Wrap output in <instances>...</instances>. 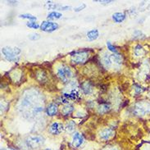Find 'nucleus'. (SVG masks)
<instances>
[{
	"mask_svg": "<svg viewBox=\"0 0 150 150\" xmlns=\"http://www.w3.org/2000/svg\"><path fill=\"white\" fill-rule=\"evenodd\" d=\"M110 58H111V60L112 62H115L116 64H119L121 65L122 63V57L118 54V53H114V54H112L110 55Z\"/></svg>",
	"mask_w": 150,
	"mask_h": 150,
	"instance_id": "15",
	"label": "nucleus"
},
{
	"mask_svg": "<svg viewBox=\"0 0 150 150\" xmlns=\"http://www.w3.org/2000/svg\"><path fill=\"white\" fill-rule=\"evenodd\" d=\"M26 142L28 148L30 147L31 149H35V148H39V146L44 144V139L39 135H33L27 138Z\"/></svg>",
	"mask_w": 150,
	"mask_h": 150,
	"instance_id": "5",
	"label": "nucleus"
},
{
	"mask_svg": "<svg viewBox=\"0 0 150 150\" xmlns=\"http://www.w3.org/2000/svg\"><path fill=\"white\" fill-rule=\"evenodd\" d=\"M103 63H104V65L105 67H107V68H108V67H110L112 64V62L111 58H110V55H106L104 57V58H103Z\"/></svg>",
	"mask_w": 150,
	"mask_h": 150,
	"instance_id": "18",
	"label": "nucleus"
},
{
	"mask_svg": "<svg viewBox=\"0 0 150 150\" xmlns=\"http://www.w3.org/2000/svg\"><path fill=\"white\" fill-rule=\"evenodd\" d=\"M57 75L62 81L67 82L72 77V72L69 66H62L58 69Z\"/></svg>",
	"mask_w": 150,
	"mask_h": 150,
	"instance_id": "4",
	"label": "nucleus"
},
{
	"mask_svg": "<svg viewBox=\"0 0 150 150\" xmlns=\"http://www.w3.org/2000/svg\"><path fill=\"white\" fill-rule=\"evenodd\" d=\"M2 53L3 54L4 58L8 61V62H17L20 59V53L21 50L19 48H8L5 47L2 48Z\"/></svg>",
	"mask_w": 150,
	"mask_h": 150,
	"instance_id": "2",
	"label": "nucleus"
},
{
	"mask_svg": "<svg viewBox=\"0 0 150 150\" xmlns=\"http://www.w3.org/2000/svg\"><path fill=\"white\" fill-rule=\"evenodd\" d=\"M114 131H112L110 128H106V129H104L103 131L100 132L99 134V137L100 139H102L103 140H109L110 139L114 136Z\"/></svg>",
	"mask_w": 150,
	"mask_h": 150,
	"instance_id": "10",
	"label": "nucleus"
},
{
	"mask_svg": "<svg viewBox=\"0 0 150 150\" xmlns=\"http://www.w3.org/2000/svg\"><path fill=\"white\" fill-rule=\"evenodd\" d=\"M89 58V53L85 51L76 52L74 55H72V62L75 64H84Z\"/></svg>",
	"mask_w": 150,
	"mask_h": 150,
	"instance_id": "6",
	"label": "nucleus"
},
{
	"mask_svg": "<svg viewBox=\"0 0 150 150\" xmlns=\"http://www.w3.org/2000/svg\"><path fill=\"white\" fill-rule=\"evenodd\" d=\"M39 95L35 94V90H31L28 91V94H26V95L23 97V98L20 101L19 108L21 109V112H26L27 114L28 109H30L29 113H28V118L30 117H35L36 114L39 113L40 112L43 111V107L38 104H35V101L38 99Z\"/></svg>",
	"mask_w": 150,
	"mask_h": 150,
	"instance_id": "1",
	"label": "nucleus"
},
{
	"mask_svg": "<svg viewBox=\"0 0 150 150\" xmlns=\"http://www.w3.org/2000/svg\"><path fill=\"white\" fill-rule=\"evenodd\" d=\"M125 19V15L122 13H116L112 15V20L116 23H121Z\"/></svg>",
	"mask_w": 150,
	"mask_h": 150,
	"instance_id": "13",
	"label": "nucleus"
},
{
	"mask_svg": "<svg viewBox=\"0 0 150 150\" xmlns=\"http://www.w3.org/2000/svg\"><path fill=\"white\" fill-rule=\"evenodd\" d=\"M107 47H108V50H109V51L113 52L114 53H117V49H116V47L113 45L110 41H108V42H107Z\"/></svg>",
	"mask_w": 150,
	"mask_h": 150,
	"instance_id": "24",
	"label": "nucleus"
},
{
	"mask_svg": "<svg viewBox=\"0 0 150 150\" xmlns=\"http://www.w3.org/2000/svg\"><path fill=\"white\" fill-rule=\"evenodd\" d=\"M74 111V107L71 104H66L62 109V115L64 116H67L69 114H71L72 112Z\"/></svg>",
	"mask_w": 150,
	"mask_h": 150,
	"instance_id": "17",
	"label": "nucleus"
},
{
	"mask_svg": "<svg viewBox=\"0 0 150 150\" xmlns=\"http://www.w3.org/2000/svg\"><path fill=\"white\" fill-rule=\"evenodd\" d=\"M85 7H86V5H85V3H82L81 5H80V6L76 7H75V9H74V11H75L76 13H79V12H80V11H82L83 9H85Z\"/></svg>",
	"mask_w": 150,
	"mask_h": 150,
	"instance_id": "26",
	"label": "nucleus"
},
{
	"mask_svg": "<svg viewBox=\"0 0 150 150\" xmlns=\"http://www.w3.org/2000/svg\"><path fill=\"white\" fill-rule=\"evenodd\" d=\"M75 126H76L75 122H74L73 121H69V122L67 123L66 129V131H72L74 129H75Z\"/></svg>",
	"mask_w": 150,
	"mask_h": 150,
	"instance_id": "23",
	"label": "nucleus"
},
{
	"mask_svg": "<svg viewBox=\"0 0 150 150\" xmlns=\"http://www.w3.org/2000/svg\"><path fill=\"white\" fill-rule=\"evenodd\" d=\"M58 28V25L55 22L51 21H43L42 24L40 25V30L45 32H52L56 31Z\"/></svg>",
	"mask_w": 150,
	"mask_h": 150,
	"instance_id": "7",
	"label": "nucleus"
},
{
	"mask_svg": "<svg viewBox=\"0 0 150 150\" xmlns=\"http://www.w3.org/2000/svg\"><path fill=\"white\" fill-rule=\"evenodd\" d=\"M84 141H85V138L81 134H80L78 132H76L73 135V136H72V145H73V147H75V148L80 147L82 144L84 143Z\"/></svg>",
	"mask_w": 150,
	"mask_h": 150,
	"instance_id": "8",
	"label": "nucleus"
},
{
	"mask_svg": "<svg viewBox=\"0 0 150 150\" xmlns=\"http://www.w3.org/2000/svg\"><path fill=\"white\" fill-rule=\"evenodd\" d=\"M133 35H134V38L135 39H136V38H141L142 37V35H143V33L141 32L140 31H135V32H134V34H133Z\"/></svg>",
	"mask_w": 150,
	"mask_h": 150,
	"instance_id": "27",
	"label": "nucleus"
},
{
	"mask_svg": "<svg viewBox=\"0 0 150 150\" xmlns=\"http://www.w3.org/2000/svg\"><path fill=\"white\" fill-rule=\"evenodd\" d=\"M134 52H135V56L139 57V56L143 55V53L144 52V48H142V46L141 45H137L135 48V49H134Z\"/></svg>",
	"mask_w": 150,
	"mask_h": 150,
	"instance_id": "20",
	"label": "nucleus"
},
{
	"mask_svg": "<svg viewBox=\"0 0 150 150\" xmlns=\"http://www.w3.org/2000/svg\"><path fill=\"white\" fill-rule=\"evenodd\" d=\"M19 17H21V18H23V19L31 20V21H35L37 20L36 17L32 16L31 14H21V15H20Z\"/></svg>",
	"mask_w": 150,
	"mask_h": 150,
	"instance_id": "21",
	"label": "nucleus"
},
{
	"mask_svg": "<svg viewBox=\"0 0 150 150\" xmlns=\"http://www.w3.org/2000/svg\"><path fill=\"white\" fill-rule=\"evenodd\" d=\"M133 112L135 115L144 116L150 112V104L146 102H139L135 105Z\"/></svg>",
	"mask_w": 150,
	"mask_h": 150,
	"instance_id": "3",
	"label": "nucleus"
},
{
	"mask_svg": "<svg viewBox=\"0 0 150 150\" xmlns=\"http://www.w3.org/2000/svg\"><path fill=\"white\" fill-rule=\"evenodd\" d=\"M8 150H17V149H13V148H11V149H9Z\"/></svg>",
	"mask_w": 150,
	"mask_h": 150,
	"instance_id": "30",
	"label": "nucleus"
},
{
	"mask_svg": "<svg viewBox=\"0 0 150 150\" xmlns=\"http://www.w3.org/2000/svg\"><path fill=\"white\" fill-rule=\"evenodd\" d=\"M44 150H51V149H45Z\"/></svg>",
	"mask_w": 150,
	"mask_h": 150,
	"instance_id": "31",
	"label": "nucleus"
},
{
	"mask_svg": "<svg viewBox=\"0 0 150 150\" xmlns=\"http://www.w3.org/2000/svg\"><path fill=\"white\" fill-rule=\"evenodd\" d=\"M98 2L103 3V4H107V3H111L113 1H98Z\"/></svg>",
	"mask_w": 150,
	"mask_h": 150,
	"instance_id": "29",
	"label": "nucleus"
},
{
	"mask_svg": "<svg viewBox=\"0 0 150 150\" xmlns=\"http://www.w3.org/2000/svg\"><path fill=\"white\" fill-rule=\"evenodd\" d=\"M99 33H98V30H91L89 32L87 33V38L89 39V40H94L98 37Z\"/></svg>",
	"mask_w": 150,
	"mask_h": 150,
	"instance_id": "16",
	"label": "nucleus"
},
{
	"mask_svg": "<svg viewBox=\"0 0 150 150\" xmlns=\"http://www.w3.org/2000/svg\"><path fill=\"white\" fill-rule=\"evenodd\" d=\"M62 130H63V125H62V124L55 121V122H52V124L50 125L48 131H49L50 134L55 135H59L62 131Z\"/></svg>",
	"mask_w": 150,
	"mask_h": 150,
	"instance_id": "9",
	"label": "nucleus"
},
{
	"mask_svg": "<svg viewBox=\"0 0 150 150\" xmlns=\"http://www.w3.org/2000/svg\"><path fill=\"white\" fill-rule=\"evenodd\" d=\"M29 39H31V40H36V39H39V35L37 34V33H33V34H31L29 35Z\"/></svg>",
	"mask_w": 150,
	"mask_h": 150,
	"instance_id": "25",
	"label": "nucleus"
},
{
	"mask_svg": "<svg viewBox=\"0 0 150 150\" xmlns=\"http://www.w3.org/2000/svg\"><path fill=\"white\" fill-rule=\"evenodd\" d=\"M81 90L85 95H89L93 92V86L90 81H85L81 84Z\"/></svg>",
	"mask_w": 150,
	"mask_h": 150,
	"instance_id": "12",
	"label": "nucleus"
},
{
	"mask_svg": "<svg viewBox=\"0 0 150 150\" xmlns=\"http://www.w3.org/2000/svg\"><path fill=\"white\" fill-rule=\"evenodd\" d=\"M111 110V106L108 104H102L98 107V112L100 114H104Z\"/></svg>",
	"mask_w": 150,
	"mask_h": 150,
	"instance_id": "14",
	"label": "nucleus"
},
{
	"mask_svg": "<svg viewBox=\"0 0 150 150\" xmlns=\"http://www.w3.org/2000/svg\"><path fill=\"white\" fill-rule=\"evenodd\" d=\"M135 93H136V94H139V93H141V92L144 90L139 85H135Z\"/></svg>",
	"mask_w": 150,
	"mask_h": 150,
	"instance_id": "28",
	"label": "nucleus"
},
{
	"mask_svg": "<svg viewBox=\"0 0 150 150\" xmlns=\"http://www.w3.org/2000/svg\"><path fill=\"white\" fill-rule=\"evenodd\" d=\"M26 26H28L29 28H31V29H39L40 26H39V24L37 23V22H35V21H29V22H27V24H26Z\"/></svg>",
	"mask_w": 150,
	"mask_h": 150,
	"instance_id": "22",
	"label": "nucleus"
},
{
	"mask_svg": "<svg viewBox=\"0 0 150 150\" xmlns=\"http://www.w3.org/2000/svg\"><path fill=\"white\" fill-rule=\"evenodd\" d=\"M58 111V105L56 104H50L48 105V107L46 108V114L49 117H53L55 115H57Z\"/></svg>",
	"mask_w": 150,
	"mask_h": 150,
	"instance_id": "11",
	"label": "nucleus"
},
{
	"mask_svg": "<svg viewBox=\"0 0 150 150\" xmlns=\"http://www.w3.org/2000/svg\"><path fill=\"white\" fill-rule=\"evenodd\" d=\"M62 14L60 13H58V12H52V13H50L48 15V19H59L62 17Z\"/></svg>",
	"mask_w": 150,
	"mask_h": 150,
	"instance_id": "19",
	"label": "nucleus"
}]
</instances>
